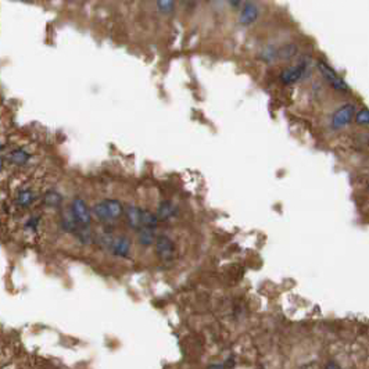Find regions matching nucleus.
Masks as SVG:
<instances>
[{"label": "nucleus", "instance_id": "nucleus-22", "mask_svg": "<svg viewBox=\"0 0 369 369\" xmlns=\"http://www.w3.org/2000/svg\"><path fill=\"white\" fill-rule=\"evenodd\" d=\"M201 2H209V0H201Z\"/></svg>", "mask_w": 369, "mask_h": 369}, {"label": "nucleus", "instance_id": "nucleus-18", "mask_svg": "<svg viewBox=\"0 0 369 369\" xmlns=\"http://www.w3.org/2000/svg\"><path fill=\"white\" fill-rule=\"evenodd\" d=\"M155 5L164 14H170L175 10V0H155Z\"/></svg>", "mask_w": 369, "mask_h": 369}, {"label": "nucleus", "instance_id": "nucleus-15", "mask_svg": "<svg viewBox=\"0 0 369 369\" xmlns=\"http://www.w3.org/2000/svg\"><path fill=\"white\" fill-rule=\"evenodd\" d=\"M158 215L154 213H151L149 210H143L142 211V226H147V228L155 229L158 225Z\"/></svg>", "mask_w": 369, "mask_h": 369}, {"label": "nucleus", "instance_id": "nucleus-21", "mask_svg": "<svg viewBox=\"0 0 369 369\" xmlns=\"http://www.w3.org/2000/svg\"><path fill=\"white\" fill-rule=\"evenodd\" d=\"M229 5L232 6V7H239V6H242V0H228Z\"/></svg>", "mask_w": 369, "mask_h": 369}, {"label": "nucleus", "instance_id": "nucleus-9", "mask_svg": "<svg viewBox=\"0 0 369 369\" xmlns=\"http://www.w3.org/2000/svg\"><path fill=\"white\" fill-rule=\"evenodd\" d=\"M142 211L143 210L139 209V207H136L133 204L131 205H128L126 207V211H125V217H126V222L129 225V228L131 229H137L142 226Z\"/></svg>", "mask_w": 369, "mask_h": 369}, {"label": "nucleus", "instance_id": "nucleus-10", "mask_svg": "<svg viewBox=\"0 0 369 369\" xmlns=\"http://www.w3.org/2000/svg\"><path fill=\"white\" fill-rule=\"evenodd\" d=\"M61 228L68 233H77L78 228H79V225H78L77 219L74 217V213L71 207L67 210V211H64L63 213V217H61Z\"/></svg>", "mask_w": 369, "mask_h": 369}, {"label": "nucleus", "instance_id": "nucleus-12", "mask_svg": "<svg viewBox=\"0 0 369 369\" xmlns=\"http://www.w3.org/2000/svg\"><path fill=\"white\" fill-rule=\"evenodd\" d=\"M154 230L155 229L147 228V226H141L136 230L137 232V239H139V243H141L142 246L149 247L151 244H154L155 239H157V236L154 235Z\"/></svg>", "mask_w": 369, "mask_h": 369}, {"label": "nucleus", "instance_id": "nucleus-16", "mask_svg": "<svg viewBox=\"0 0 369 369\" xmlns=\"http://www.w3.org/2000/svg\"><path fill=\"white\" fill-rule=\"evenodd\" d=\"M63 201V197H61V194L56 192V190H48L46 194L43 196V203L44 205H48V207H58L60 204Z\"/></svg>", "mask_w": 369, "mask_h": 369}, {"label": "nucleus", "instance_id": "nucleus-13", "mask_svg": "<svg viewBox=\"0 0 369 369\" xmlns=\"http://www.w3.org/2000/svg\"><path fill=\"white\" fill-rule=\"evenodd\" d=\"M29 158H31V154L24 149H15L9 155L10 163L15 165H25L29 161Z\"/></svg>", "mask_w": 369, "mask_h": 369}, {"label": "nucleus", "instance_id": "nucleus-5", "mask_svg": "<svg viewBox=\"0 0 369 369\" xmlns=\"http://www.w3.org/2000/svg\"><path fill=\"white\" fill-rule=\"evenodd\" d=\"M155 252L161 261H170L175 256V244L167 235H158L155 239Z\"/></svg>", "mask_w": 369, "mask_h": 369}, {"label": "nucleus", "instance_id": "nucleus-17", "mask_svg": "<svg viewBox=\"0 0 369 369\" xmlns=\"http://www.w3.org/2000/svg\"><path fill=\"white\" fill-rule=\"evenodd\" d=\"M35 200V194L31 189H22L17 196V204L19 207H28L29 204H32Z\"/></svg>", "mask_w": 369, "mask_h": 369}, {"label": "nucleus", "instance_id": "nucleus-1", "mask_svg": "<svg viewBox=\"0 0 369 369\" xmlns=\"http://www.w3.org/2000/svg\"><path fill=\"white\" fill-rule=\"evenodd\" d=\"M92 213L99 221L110 222V221L120 218L124 214V209H122L121 201L114 199H107L100 201V203H97L96 205H93Z\"/></svg>", "mask_w": 369, "mask_h": 369}, {"label": "nucleus", "instance_id": "nucleus-19", "mask_svg": "<svg viewBox=\"0 0 369 369\" xmlns=\"http://www.w3.org/2000/svg\"><path fill=\"white\" fill-rule=\"evenodd\" d=\"M355 121L359 125H369V110L368 108H361L355 114Z\"/></svg>", "mask_w": 369, "mask_h": 369}, {"label": "nucleus", "instance_id": "nucleus-14", "mask_svg": "<svg viewBox=\"0 0 369 369\" xmlns=\"http://www.w3.org/2000/svg\"><path fill=\"white\" fill-rule=\"evenodd\" d=\"M297 52H298L297 44L294 43L283 44V46H281V48L278 49V58L286 61V60H290V58L294 57L297 54Z\"/></svg>", "mask_w": 369, "mask_h": 369}, {"label": "nucleus", "instance_id": "nucleus-2", "mask_svg": "<svg viewBox=\"0 0 369 369\" xmlns=\"http://www.w3.org/2000/svg\"><path fill=\"white\" fill-rule=\"evenodd\" d=\"M71 210H73L74 217H75L78 225H79L78 230H79V229L90 228L92 214H90V210L87 207V204L85 200L81 199V197H75V199L73 200V204H71Z\"/></svg>", "mask_w": 369, "mask_h": 369}, {"label": "nucleus", "instance_id": "nucleus-11", "mask_svg": "<svg viewBox=\"0 0 369 369\" xmlns=\"http://www.w3.org/2000/svg\"><path fill=\"white\" fill-rule=\"evenodd\" d=\"M176 211H178V207H176L172 201H170V200H165V201H163V203L158 205L157 215H158V218L163 219V221H167V219L174 218L175 215H176Z\"/></svg>", "mask_w": 369, "mask_h": 369}, {"label": "nucleus", "instance_id": "nucleus-8", "mask_svg": "<svg viewBox=\"0 0 369 369\" xmlns=\"http://www.w3.org/2000/svg\"><path fill=\"white\" fill-rule=\"evenodd\" d=\"M108 250H110L116 257H128V254L131 251V240H129V238H126V236L114 238L111 246H110Z\"/></svg>", "mask_w": 369, "mask_h": 369}, {"label": "nucleus", "instance_id": "nucleus-7", "mask_svg": "<svg viewBox=\"0 0 369 369\" xmlns=\"http://www.w3.org/2000/svg\"><path fill=\"white\" fill-rule=\"evenodd\" d=\"M306 64H297V65H291V67L283 70L279 78L285 85H293V83L298 82L301 78L306 75Z\"/></svg>", "mask_w": 369, "mask_h": 369}, {"label": "nucleus", "instance_id": "nucleus-3", "mask_svg": "<svg viewBox=\"0 0 369 369\" xmlns=\"http://www.w3.org/2000/svg\"><path fill=\"white\" fill-rule=\"evenodd\" d=\"M318 70H319L320 75L324 77L326 82L329 83L330 86L333 87L335 90H339V92H349V86L347 83L344 82V79L341 77H339L333 68L328 65L325 61H319L318 63Z\"/></svg>", "mask_w": 369, "mask_h": 369}, {"label": "nucleus", "instance_id": "nucleus-6", "mask_svg": "<svg viewBox=\"0 0 369 369\" xmlns=\"http://www.w3.org/2000/svg\"><path fill=\"white\" fill-rule=\"evenodd\" d=\"M258 15H260V10H258L257 5L251 0H246L243 3L240 14H239V24L248 27V25L254 24L257 21Z\"/></svg>", "mask_w": 369, "mask_h": 369}, {"label": "nucleus", "instance_id": "nucleus-20", "mask_svg": "<svg viewBox=\"0 0 369 369\" xmlns=\"http://www.w3.org/2000/svg\"><path fill=\"white\" fill-rule=\"evenodd\" d=\"M39 217H34V218H31L27 222V225H25V228H28V229H32V230H35V229L38 228V223H39Z\"/></svg>", "mask_w": 369, "mask_h": 369}, {"label": "nucleus", "instance_id": "nucleus-4", "mask_svg": "<svg viewBox=\"0 0 369 369\" xmlns=\"http://www.w3.org/2000/svg\"><path fill=\"white\" fill-rule=\"evenodd\" d=\"M357 114V108L354 104H344L340 108H337V111L332 117V126L335 129H340L344 125H349L350 122L353 121Z\"/></svg>", "mask_w": 369, "mask_h": 369}]
</instances>
